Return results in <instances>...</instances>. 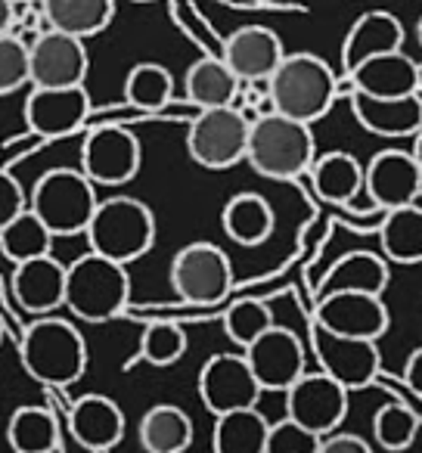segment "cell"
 Returning a JSON list of instances; mask_svg holds the SVG:
<instances>
[{
  "label": "cell",
  "mask_w": 422,
  "mask_h": 453,
  "mask_svg": "<svg viewBox=\"0 0 422 453\" xmlns=\"http://www.w3.org/2000/svg\"><path fill=\"white\" fill-rule=\"evenodd\" d=\"M317 447H320V434L302 428L289 416L273 422L267 434V453H317Z\"/></svg>",
  "instance_id": "cell-39"
},
{
  "label": "cell",
  "mask_w": 422,
  "mask_h": 453,
  "mask_svg": "<svg viewBox=\"0 0 422 453\" xmlns=\"http://www.w3.org/2000/svg\"><path fill=\"white\" fill-rule=\"evenodd\" d=\"M13 19H16V4L13 0H0V35L13 32Z\"/></svg>",
  "instance_id": "cell-43"
},
{
  "label": "cell",
  "mask_w": 422,
  "mask_h": 453,
  "mask_svg": "<svg viewBox=\"0 0 422 453\" xmlns=\"http://www.w3.org/2000/svg\"><path fill=\"white\" fill-rule=\"evenodd\" d=\"M7 444L13 453H53L59 447L57 416L47 407H16L7 422Z\"/></svg>",
  "instance_id": "cell-32"
},
{
  "label": "cell",
  "mask_w": 422,
  "mask_h": 453,
  "mask_svg": "<svg viewBox=\"0 0 422 453\" xmlns=\"http://www.w3.org/2000/svg\"><path fill=\"white\" fill-rule=\"evenodd\" d=\"M90 115V96L81 88H32L26 96V125L35 137L59 140L84 127Z\"/></svg>",
  "instance_id": "cell-16"
},
{
  "label": "cell",
  "mask_w": 422,
  "mask_h": 453,
  "mask_svg": "<svg viewBox=\"0 0 422 453\" xmlns=\"http://www.w3.org/2000/svg\"><path fill=\"white\" fill-rule=\"evenodd\" d=\"M317 453H372V447L366 444L360 434L351 432H333V434H323L320 447Z\"/></svg>",
  "instance_id": "cell-41"
},
{
  "label": "cell",
  "mask_w": 422,
  "mask_h": 453,
  "mask_svg": "<svg viewBox=\"0 0 422 453\" xmlns=\"http://www.w3.org/2000/svg\"><path fill=\"white\" fill-rule=\"evenodd\" d=\"M249 127H252V121L236 106L199 109L187 131L189 158L208 171H227L246 162Z\"/></svg>",
  "instance_id": "cell-8"
},
{
  "label": "cell",
  "mask_w": 422,
  "mask_h": 453,
  "mask_svg": "<svg viewBox=\"0 0 422 453\" xmlns=\"http://www.w3.org/2000/svg\"><path fill=\"white\" fill-rule=\"evenodd\" d=\"M246 360L258 379L261 391H286L295 379L308 372V354L292 329L273 323L246 348Z\"/></svg>",
  "instance_id": "cell-15"
},
{
  "label": "cell",
  "mask_w": 422,
  "mask_h": 453,
  "mask_svg": "<svg viewBox=\"0 0 422 453\" xmlns=\"http://www.w3.org/2000/svg\"><path fill=\"white\" fill-rule=\"evenodd\" d=\"M187 354V333L183 326L168 320L150 323L140 335V348H137V360L150 366H174L177 360Z\"/></svg>",
  "instance_id": "cell-36"
},
{
  "label": "cell",
  "mask_w": 422,
  "mask_h": 453,
  "mask_svg": "<svg viewBox=\"0 0 422 453\" xmlns=\"http://www.w3.org/2000/svg\"><path fill=\"white\" fill-rule=\"evenodd\" d=\"M286 47L280 35L267 26H242L224 41L221 59L230 65L242 84L252 81H271L277 65L283 63Z\"/></svg>",
  "instance_id": "cell-19"
},
{
  "label": "cell",
  "mask_w": 422,
  "mask_h": 453,
  "mask_svg": "<svg viewBox=\"0 0 422 453\" xmlns=\"http://www.w3.org/2000/svg\"><path fill=\"white\" fill-rule=\"evenodd\" d=\"M134 4H152V0H134Z\"/></svg>",
  "instance_id": "cell-48"
},
{
  "label": "cell",
  "mask_w": 422,
  "mask_h": 453,
  "mask_svg": "<svg viewBox=\"0 0 422 453\" xmlns=\"http://www.w3.org/2000/svg\"><path fill=\"white\" fill-rule=\"evenodd\" d=\"M413 205H419V208H422V189H419V196H416V202H413Z\"/></svg>",
  "instance_id": "cell-46"
},
{
  "label": "cell",
  "mask_w": 422,
  "mask_h": 453,
  "mask_svg": "<svg viewBox=\"0 0 422 453\" xmlns=\"http://www.w3.org/2000/svg\"><path fill=\"white\" fill-rule=\"evenodd\" d=\"M199 397L208 413L215 416L258 407L261 385L246 354H211L199 370Z\"/></svg>",
  "instance_id": "cell-11"
},
{
  "label": "cell",
  "mask_w": 422,
  "mask_h": 453,
  "mask_svg": "<svg viewBox=\"0 0 422 453\" xmlns=\"http://www.w3.org/2000/svg\"><path fill=\"white\" fill-rule=\"evenodd\" d=\"M32 84V63H28V41L16 32L0 35V96H10Z\"/></svg>",
  "instance_id": "cell-38"
},
{
  "label": "cell",
  "mask_w": 422,
  "mask_h": 453,
  "mask_svg": "<svg viewBox=\"0 0 422 453\" xmlns=\"http://www.w3.org/2000/svg\"><path fill=\"white\" fill-rule=\"evenodd\" d=\"M96 205V187L81 168H50L35 180L28 208L53 236H78L88 230Z\"/></svg>",
  "instance_id": "cell-6"
},
{
  "label": "cell",
  "mask_w": 422,
  "mask_h": 453,
  "mask_svg": "<svg viewBox=\"0 0 422 453\" xmlns=\"http://www.w3.org/2000/svg\"><path fill=\"white\" fill-rule=\"evenodd\" d=\"M240 78L230 72L221 57H202L183 75V94L196 109H221L236 106L240 100Z\"/></svg>",
  "instance_id": "cell-25"
},
{
  "label": "cell",
  "mask_w": 422,
  "mask_h": 453,
  "mask_svg": "<svg viewBox=\"0 0 422 453\" xmlns=\"http://www.w3.org/2000/svg\"><path fill=\"white\" fill-rule=\"evenodd\" d=\"M271 326H273L271 308L265 302H258V298H242V302H234L224 311V333L242 351Z\"/></svg>",
  "instance_id": "cell-37"
},
{
  "label": "cell",
  "mask_w": 422,
  "mask_h": 453,
  "mask_svg": "<svg viewBox=\"0 0 422 453\" xmlns=\"http://www.w3.org/2000/svg\"><path fill=\"white\" fill-rule=\"evenodd\" d=\"M131 302L127 267L96 252L81 255L65 267V308L84 323H106Z\"/></svg>",
  "instance_id": "cell-5"
},
{
  "label": "cell",
  "mask_w": 422,
  "mask_h": 453,
  "mask_svg": "<svg viewBox=\"0 0 422 453\" xmlns=\"http://www.w3.org/2000/svg\"><path fill=\"white\" fill-rule=\"evenodd\" d=\"M286 395V416L314 434L339 432L341 419L348 416V388L326 376L323 370L304 372L302 379L283 391Z\"/></svg>",
  "instance_id": "cell-9"
},
{
  "label": "cell",
  "mask_w": 422,
  "mask_h": 453,
  "mask_svg": "<svg viewBox=\"0 0 422 453\" xmlns=\"http://www.w3.org/2000/svg\"><path fill=\"white\" fill-rule=\"evenodd\" d=\"M403 385L422 397V345L410 351L407 364H403Z\"/></svg>",
  "instance_id": "cell-42"
},
{
  "label": "cell",
  "mask_w": 422,
  "mask_h": 453,
  "mask_svg": "<svg viewBox=\"0 0 422 453\" xmlns=\"http://www.w3.org/2000/svg\"><path fill=\"white\" fill-rule=\"evenodd\" d=\"M317 158V143L311 125L286 119L280 112L258 115L249 127L246 162L271 180H295L308 174Z\"/></svg>",
  "instance_id": "cell-3"
},
{
  "label": "cell",
  "mask_w": 422,
  "mask_h": 453,
  "mask_svg": "<svg viewBox=\"0 0 422 453\" xmlns=\"http://www.w3.org/2000/svg\"><path fill=\"white\" fill-rule=\"evenodd\" d=\"M311 351L326 376L341 382L348 391L366 388L379 376V348L370 339L335 335L323 326H311Z\"/></svg>",
  "instance_id": "cell-12"
},
{
  "label": "cell",
  "mask_w": 422,
  "mask_h": 453,
  "mask_svg": "<svg viewBox=\"0 0 422 453\" xmlns=\"http://www.w3.org/2000/svg\"><path fill=\"white\" fill-rule=\"evenodd\" d=\"M193 419L177 403H156L137 426L140 447L146 453H187L193 447Z\"/></svg>",
  "instance_id": "cell-27"
},
{
  "label": "cell",
  "mask_w": 422,
  "mask_h": 453,
  "mask_svg": "<svg viewBox=\"0 0 422 453\" xmlns=\"http://www.w3.org/2000/svg\"><path fill=\"white\" fill-rule=\"evenodd\" d=\"M314 323L335 335L379 342L388 333L391 314L382 296L370 292H326L314 308Z\"/></svg>",
  "instance_id": "cell-14"
},
{
  "label": "cell",
  "mask_w": 422,
  "mask_h": 453,
  "mask_svg": "<svg viewBox=\"0 0 422 453\" xmlns=\"http://www.w3.org/2000/svg\"><path fill=\"white\" fill-rule=\"evenodd\" d=\"M0 165H4V150H0Z\"/></svg>",
  "instance_id": "cell-49"
},
{
  "label": "cell",
  "mask_w": 422,
  "mask_h": 453,
  "mask_svg": "<svg viewBox=\"0 0 422 453\" xmlns=\"http://www.w3.org/2000/svg\"><path fill=\"white\" fill-rule=\"evenodd\" d=\"M379 242L388 265H419L422 261V208L401 205L382 211L379 220Z\"/></svg>",
  "instance_id": "cell-30"
},
{
  "label": "cell",
  "mask_w": 422,
  "mask_h": 453,
  "mask_svg": "<svg viewBox=\"0 0 422 453\" xmlns=\"http://www.w3.org/2000/svg\"><path fill=\"white\" fill-rule=\"evenodd\" d=\"M267 434H271V422L261 416L258 407L234 410V413L215 416L211 450L215 453H267Z\"/></svg>",
  "instance_id": "cell-31"
},
{
  "label": "cell",
  "mask_w": 422,
  "mask_h": 453,
  "mask_svg": "<svg viewBox=\"0 0 422 453\" xmlns=\"http://www.w3.org/2000/svg\"><path fill=\"white\" fill-rule=\"evenodd\" d=\"M221 226L236 246L252 249L271 240L273 226H277V214H273V205L261 193H236L224 205Z\"/></svg>",
  "instance_id": "cell-26"
},
{
  "label": "cell",
  "mask_w": 422,
  "mask_h": 453,
  "mask_svg": "<svg viewBox=\"0 0 422 453\" xmlns=\"http://www.w3.org/2000/svg\"><path fill=\"white\" fill-rule=\"evenodd\" d=\"M311 189L317 199L335 208H354L364 193V165L351 156V152H326L317 156L308 171Z\"/></svg>",
  "instance_id": "cell-24"
},
{
  "label": "cell",
  "mask_w": 422,
  "mask_h": 453,
  "mask_svg": "<svg viewBox=\"0 0 422 453\" xmlns=\"http://www.w3.org/2000/svg\"><path fill=\"white\" fill-rule=\"evenodd\" d=\"M273 112L314 125L333 109L339 96V78L333 65L317 53H286L267 81Z\"/></svg>",
  "instance_id": "cell-1"
},
{
  "label": "cell",
  "mask_w": 422,
  "mask_h": 453,
  "mask_svg": "<svg viewBox=\"0 0 422 453\" xmlns=\"http://www.w3.org/2000/svg\"><path fill=\"white\" fill-rule=\"evenodd\" d=\"M32 88H81L90 69L84 38L47 28L28 44Z\"/></svg>",
  "instance_id": "cell-13"
},
{
  "label": "cell",
  "mask_w": 422,
  "mask_h": 453,
  "mask_svg": "<svg viewBox=\"0 0 422 453\" xmlns=\"http://www.w3.org/2000/svg\"><path fill=\"white\" fill-rule=\"evenodd\" d=\"M174 96V78L162 63H137L125 78V100L127 106L140 112H158Z\"/></svg>",
  "instance_id": "cell-34"
},
{
  "label": "cell",
  "mask_w": 422,
  "mask_h": 453,
  "mask_svg": "<svg viewBox=\"0 0 422 453\" xmlns=\"http://www.w3.org/2000/svg\"><path fill=\"white\" fill-rule=\"evenodd\" d=\"M351 112L357 119V125L364 131L376 134V137H413L422 127V96H366L354 90Z\"/></svg>",
  "instance_id": "cell-20"
},
{
  "label": "cell",
  "mask_w": 422,
  "mask_h": 453,
  "mask_svg": "<svg viewBox=\"0 0 422 453\" xmlns=\"http://www.w3.org/2000/svg\"><path fill=\"white\" fill-rule=\"evenodd\" d=\"M0 339H4V329H0Z\"/></svg>",
  "instance_id": "cell-50"
},
{
  "label": "cell",
  "mask_w": 422,
  "mask_h": 453,
  "mask_svg": "<svg viewBox=\"0 0 422 453\" xmlns=\"http://www.w3.org/2000/svg\"><path fill=\"white\" fill-rule=\"evenodd\" d=\"M13 4H35V0H13Z\"/></svg>",
  "instance_id": "cell-47"
},
{
  "label": "cell",
  "mask_w": 422,
  "mask_h": 453,
  "mask_svg": "<svg viewBox=\"0 0 422 453\" xmlns=\"http://www.w3.org/2000/svg\"><path fill=\"white\" fill-rule=\"evenodd\" d=\"M410 152H413L416 165H419V168H422V127H419V131L413 134V150H410Z\"/></svg>",
  "instance_id": "cell-44"
},
{
  "label": "cell",
  "mask_w": 422,
  "mask_h": 453,
  "mask_svg": "<svg viewBox=\"0 0 422 453\" xmlns=\"http://www.w3.org/2000/svg\"><path fill=\"white\" fill-rule=\"evenodd\" d=\"M388 286V261L376 252H348L326 271L320 296L326 292H370L382 296Z\"/></svg>",
  "instance_id": "cell-28"
},
{
  "label": "cell",
  "mask_w": 422,
  "mask_h": 453,
  "mask_svg": "<svg viewBox=\"0 0 422 453\" xmlns=\"http://www.w3.org/2000/svg\"><path fill=\"white\" fill-rule=\"evenodd\" d=\"M143 165L140 140L127 127L103 125L84 137L81 143V171L94 187H121L137 177Z\"/></svg>",
  "instance_id": "cell-10"
},
{
  "label": "cell",
  "mask_w": 422,
  "mask_h": 453,
  "mask_svg": "<svg viewBox=\"0 0 422 453\" xmlns=\"http://www.w3.org/2000/svg\"><path fill=\"white\" fill-rule=\"evenodd\" d=\"M69 432L84 450L109 453L125 438V413L106 395H84L72 403Z\"/></svg>",
  "instance_id": "cell-21"
},
{
  "label": "cell",
  "mask_w": 422,
  "mask_h": 453,
  "mask_svg": "<svg viewBox=\"0 0 422 453\" xmlns=\"http://www.w3.org/2000/svg\"><path fill=\"white\" fill-rule=\"evenodd\" d=\"M84 236L90 252L127 267L156 246V214L134 196H112L96 205Z\"/></svg>",
  "instance_id": "cell-4"
},
{
  "label": "cell",
  "mask_w": 422,
  "mask_h": 453,
  "mask_svg": "<svg viewBox=\"0 0 422 453\" xmlns=\"http://www.w3.org/2000/svg\"><path fill=\"white\" fill-rule=\"evenodd\" d=\"M53 240L57 236L47 230V224L32 211H19L7 226H0V252L13 265H22L28 258H41V255L53 252Z\"/></svg>",
  "instance_id": "cell-33"
},
{
  "label": "cell",
  "mask_w": 422,
  "mask_h": 453,
  "mask_svg": "<svg viewBox=\"0 0 422 453\" xmlns=\"http://www.w3.org/2000/svg\"><path fill=\"white\" fill-rule=\"evenodd\" d=\"M403 47V26L395 13L388 10H370V13L357 16L354 26L348 28L345 44H341V69L354 72L360 63L382 53H395Z\"/></svg>",
  "instance_id": "cell-23"
},
{
  "label": "cell",
  "mask_w": 422,
  "mask_h": 453,
  "mask_svg": "<svg viewBox=\"0 0 422 453\" xmlns=\"http://www.w3.org/2000/svg\"><path fill=\"white\" fill-rule=\"evenodd\" d=\"M422 189V168L416 165L413 152L382 150L364 168V193L376 211L413 205Z\"/></svg>",
  "instance_id": "cell-17"
},
{
  "label": "cell",
  "mask_w": 422,
  "mask_h": 453,
  "mask_svg": "<svg viewBox=\"0 0 422 453\" xmlns=\"http://www.w3.org/2000/svg\"><path fill=\"white\" fill-rule=\"evenodd\" d=\"M10 292L22 314L50 317L57 308H65V265L50 255L28 258L16 265Z\"/></svg>",
  "instance_id": "cell-18"
},
{
  "label": "cell",
  "mask_w": 422,
  "mask_h": 453,
  "mask_svg": "<svg viewBox=\"0 0 422 453\" xmlns=\"http://www.w3.org/2000/svg\"><path fill=\"white\" fill-rule=\"evenodd\" d=\"M348 81L357 94L366 96H410L419 94L422 69L403 50H395L360 63L354 72H348Z\"/></svg>",
  "instance_id": "cell-22"
},
{
  "label": "cell",
  "mask_w": 422,
  "mask_h": 453,
  "mask_svg": "<svg viewBox=\"0 0 422 453\" xmlns=\"http://www.w3.org/2000/svg\"><path fill=\"white\" fill-rule=\"evenodd\" d=\"M22 366L35 382L65 388L88 370V342L75 323L59 317H38L22 335Z\"/></svg>",
  "instance_id": "cell-2"
},
{
  "label": "cell",
  "mask_w": 422,
  "mask_h": 453,
  "mask_svg": "<svg viewBox=\"0 0 422 453\" xmlns=\"http://www.w3.org/2000/svg\"><path fill=\"white\" fill-rule=\"evenodd\" d=\"M41 13L47 28L88 41L109 28L115 16V0H41Z\"/></svg>",
  "instance_id": "cell-29"
},
{
  "label": "cell",
  "mask_w": 422,
  "mask_h": 453,
  "mask_svg": "<svg viewBox=\"0 0 422 453\" xmlns=\"http://www.w3.org/2000/svg\"><path fill=\"white\" fill-rule=\"evenodd\" d=\"M416 38H419V47H422V16H419V22H416Z\"/></svg>",
  "instance_id": "cell-45"
},
{
  "label": "cell",
  "mask_w": 422,
  "mask_h": 453,
  "mask_svg": "<svg viewBox=\"0 0 422 453\" xmlns=\"http://www.w3.org/2000/svg\"><path fill=\"white\" fill-rule=\"evenodd\" d=\"M26 208H28V196L22 189V183L0 165V226H7Z\"/></svg>",
  "instance_id": "cell-40"
},
{
  "label": "cell",
  "mask_w": 422,
  "mask_h": 453,
  "mask_svg": "<svg viewBox=\"0 0 422 453\" xmlns=\"http://www.w3.org/2000/svg\"><path fill=\"white\" fill-rule=\"evenodd\" d=\"M419 434V416L407 403H382L372 416V438L382 450L401 453Z\"/></svg>",
  "instance_id": "cell-35"
},
{
  "label": "cell",
  "mask_w": 422,
  "mask_h": 453,
  "mask_svg": "<svg viewBox=\"0 0 422 453\" xmlns=\"http://www.w3.org/2000/svg\"><path fill=\"white\" fill-rule=\"evenodd\" d=\"M168 280L183 304L215 308L234 289V265L215 242H189L171 258Z\"/></svg>",
  "instance_id": "cell-7"
}]
</instances>
